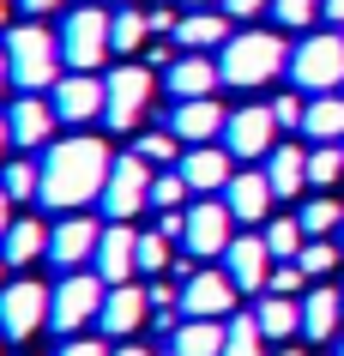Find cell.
Segmentation results:
<instances>
[{"label": "cell", "instance_id": "9a60e30c", "mask_svg": "<svg viewBox=\"0 0 344 356\" xmlns=\"http://www.w3.org/2000/svg\"><path fill=\"white\" fill-rule=\"evenodd\" d=\"M97 242H103V218H60L49 229V266L55 272H79V266L97 260Z\"/></svg>", "mask_w": 344, "mask_h": 356}, {"label": "cell", "instance_id": "6f0895ef", "mask_svg": "<svg viewBox=\"0 0 344 356\" xmlns=\"http://www.w3.org/2000/svg\"><path fill=\"white\" fill-rule=\"evenodd\" d=\"M0 272H6V260H0ZM0 284H6V278H0Z\"/></svg>", "mask_w": 344, "mask_h": 356}, {"label": "cell", "instance_id": "4fadbf2b", "mask_svg": "<svg viewBox=\"0 0 344 356\" xmlns=\"http://www.w3.org/2000/svg\"><path fill=\"white\" fill-rule=\"evenodd\" d=\"M49 103H55L60 127H85V121H103L109 91H103V79H97V73H60L55 91H49Z\"/></svg>", "mask_w": 344, "mask_h": 356}, {"label": "cell", "instance_id": "ab89813d", "mask_svg": "<svg viewBox=\"0 0 344 356\" xmlns=\"http://www.w3.org/2000/svg\"><path fill=\"white\" fill-rule=\"evenodd\" d=\"M338 260H344V248H338V242H326V236H314V242L302 248V260H296V266H302L308 278H326Z\"/></svg>", "mask_w": 344, "mask_h": 356}, {"label": "cell", "instance_id": "5bb4252c", "mask_svg": "<svg viewBox=\"0 0 344 356\" xmlns=\"http://www.w3.org/2000/svg\"><path fill=\"white\" fill-rule=\"evenodd\" d=\"M6 127H13V145H55L60 133V115L55 103H49V91H19L13 103H6Z\"/></svg>", "mask_w": 344, "mask_h": 356}, {"label": "cell", "instance_id": "f6af8a7d", "mask_svg": "<svg viewBox=\"0 0 344 356\" xmlns=\"http://www.w3.org/2000/svg\"><path fill=\"white\" fill-rule=\"evenodd\" d=\"M60 356H115V350H103L97 338H67V344H60Z\"/></svg>", "mask_w": 344, "mask_h": 356}, {"label": "cell", "instance_id": "681fc988", "mask_svg": "<svg viewBox=\"0 0 344 356\" xmlns=\"http://www.w3.org/2000/svg\"><path fill=\"white\" fill-rule=\"evenodd\" d=\"M6 85H13V60H6V49H0V97H6Z\"/></svg>", "mask_w": 344, "mask_h": 356}, {"label": "cell", "instance_id": "b9f144b4", "mask_svg": "<svg viewBox=\"0 0 344 356\" xmlns=\"http://www.w3.org/2000/svg\"><path fill=\"white\" fill-rule=\"evenodd\" d=\"M272 115H278V127H302V115H308V97H296V91L272 97Z\"/></svg>", "mask_w": 344, "mask_h": 356}, {"label": "cell", "instance_id": "d6986e66", "mask_svg": "<svg viewBox=\"0 0 344 356\" xmlns=\"http://www.w3.org/2000/svg\"><path fill=\"white\" fill-rule=\"evenodd\" d=\"M224 272H229V284H236L242 296H260L266 278H272V248H266V236H236V242L224 248Z\"/></svg>", "mask_w": 344, "mask_h": 356}, {"label": "cell", "instance_id": "6da1fadb", "mask_svg": "<svg viewBox=\"0 0 344 356\" xmlns=\"http://www.w3.org/2000/svg\"><path fill=\"white\" fill-rule=\"evenodd\" d=\"M115 169V151L97 133H67L55 145H42V188L37 206L42 211H85L103 200V181Z\"/></svg>", "mask_w": 344, "mask_h": 356}, {"label": "cell", "instance_id": "f1b7e54d", "mask_svg": "<svg viewBox=\"0 0 344 356\" xmlns=\"http://www.w3.org/2000/svg\"><path fill=\"white\" fill-rule=\"evenodd\" d=\"M254 320H260V332H266V344H278V338L302 332V296H260L254 302Z\"/></svg>", "mask_w": 344, "mask_h": 356}, {"label": "cell", "instance_id": "60d3db41", "mask_svg": "<svg viewBox=\"0 0 344 356\" xmlns=\"http://www.w3.org/2000/svg\"><path fill=\"white\" fill-rule=\"evenodd\" d=\"M302 284H308V272L296 260H272V278H266L272 296H302Z\"/></svg>", "mask_w": 344, "mask_h": 356}, {"label": "cell", "instance_id": "484cf974", "mask_svg": "<svg viewBox=\"0 0 344 356\" xmlns=\"http://www.w3.org/2000/svg\"><path fill=\"white\" fill-rule=\"evenodd\" d=\"M224 326L229 320H175L170 356H224Z\"/></svg>", "mask_w": 344, "mask_h": 356}, {"label": "cell", "instance_id": "e0dca14e", "mask_svg": "<svg viewBox=\"0 0 344 356\" xmlns=\"http://www.w3.org/2000/svg\"><path fill=\"white\" fill-rule=\"evenodd\" d=\"M224 121L229 115L218 109V97H181L163 127H170L181 145H218V139H224Z\"/></svg>", "mask_w": 344, "mask_h": 356}, {"label": "cell", "instance_id": "7c38bea8", "mask_svg": "<svg viewBox=\"0 0 344 356\" xmlns=\"http://www.w3.org/2000/svg\"><path fill=\"white\" fill-rule=\"evenodd\" d=\"M236 284H229L224 266H193L188 278H181V314L188 320H224L236 314Z\"/></svg>", "mask_w": 344, "mask_h": 356}, {"label": "cell", "instance_id": "ee69618b", "mask_svg": "<svg viewBox=\"0 0 344 356\" xmlns=\"http://www.w3.org/2000/svg\"><path fill=\"white\" fill-rule=\"evenodd\" d=\"M145 67H151V73H157V67H163V73H170V67H175V49H170V37L145 42Z\"/></svg>", "mask_w": 344, "mask_h": 356}, {"label": "cell", "instance_id": "277c9868", "mask_svg": "<svg viewBox=\"0 0 344 356\" xmlns=\"http://www.w3.org/2000/svg\"><path fill=\"white\" fill-rule=\"evenodd\" d=\"M290 85L302 97L344 91V31H308L290 49Z\"/></svg>", "mask_w": 344, "mask_h": 356}, {"label": "cell", "instance_id": "83f0119b", "mask_svg": "<svg viewBox=\"0 0 344 356\" xmlns=\"http://www.w3.org/2000/svg\"><path fill=\"white\" fill-rule=\"evenodd\" d=\"M266 181H272V193H278V200H296V193L308 188V151H302V145H272Z\"/></svg>", "mask_w": 344, "mask_h": 356}, {"label": "cell", "instance_id": "ac0fdd59", "mask_svg": "<svg viewBox=\"0 0 344 356\" xmlns=\"http://www.w3.org/2000/svg\"><path fill=\"white\" fill-rule=\"evenodd\" d=\"M151 320V290L145 284H109V296H103V314H97V326L109 338H133L139 326Z\"/></svg>", "mask_w": 344, "mask_h": 356}, {"label": "cell", "instance_id": "74e56055", "mask_svg": "<svg viewBox=\"0 0 344 356\" xmlns=\"http://www.w3.org/2000/svg\"><path fill=\"white\" fill-rule=\"evenodd\" d=\"M308 181L314 188H332V181H344V145H314L308 151Z\"/></svg>", "mask_w": 344, "mask_h": 356}, {"label": "cell", "instance_id": "ffe728a7", "mask_svg": "<svg viewBox=\"0 0 344 356\" xmlns=\"http://www.w3.org/2000/svg\"><path fill=\"white\" fill-rule=\"evenodd\" d=\"M218 200L229 206V218H236V224H266L278 193H272L266 169H236V175H229V188L218 193Z\"/></svg>", "mask_w": 344, "mask_h": 356}, {"label": "cell", "instance_id": "f35d334b", "mask_svg": "<svg viewBox=\"0 0 344 356\" xmlns=\"http://www.w3.org/2000/svg\"><path fill=\"white\" fill-rule=\"evenodd\" d=\"M326 0H272V19H278V31H308V24L320 19Z\"/></svg>", "mask_w": 344, "mask_h": 356}, {"label": "cell", "instance_id": "f907efd6", "mask_svg": "<svg viewBox=\"0 0 344 356\" xmlns=\"http://www.w3.org/2000/svg\"><path fill=\"white\" fill-rule=\"evenodd\" d=\"M6 145H13V127H6V115H0V163H6Z\"/></svg>", "mask_w": 344, "mask_h": 356}, {"label": "cell", "instance_id": "8d00e7d4", "mask_svg": "<svg viewBox=\"0 0 344 356\" xmlns=\"http://www.w3.org/2000/svg\"><path fill=\"white\" fill-rule=\"evenodd\" d=\"M193 200V188L181 181V169H157V181H151V211H181Z\"/></svg>", "mask_w": 344, "mask_h": 356}, {"label": "cell", "instance_id": "836d02e7", "mask_svg": "<svg viewBox=\"0 0 344 356\" xmlns=\"http://www.w3.org/2000/svg\"><path fill=\"white\" fill-rule=\"evenodd\" d=\"M0 188H6V200H13V206L37 200V188H42V163H31V157H19V163H0Z\"/></svg>", "mask_w": 344, "mask_h": 356}, {"label": "cell", "instance_id": "603a6c76", "mask_svg": "<svg viewBox=\"0 0 344 356\" xmlns=\"http://www.w3.org/2000/svg\"><path fill=\"white\" fill-rule=\"evenodd\" d=\"M175 42H181V49H193V55L224 49V42H229V13H224V6H193V13H181Z\"/></svg>", "mask_w": 344, "mask_h": 356}, {"label": "cell", "instance_id": "30bf717a", "mask_svg": "<svg viewBox=\"0 0 344 356\" xmlns=\"http://www.w3.org/2000/svg\"><path fill=\"white\" fill-rule=\"evenodd\" d=\"M278 133L284 127H278L272 103H242V109H229V121H224V151L236 163H254V157H272Z\"/></svg>", "mask_w": 344, "mask_h": 356}, {"label": "cell", "instance_id": "8992f818", "mask_svg": "<svg viewBox=\"0 0 344 356\" xmlns=\"http://www.w3.org/2000/svg\"><path fill=\"white\" fill-rule=\"evenodd\" d=\"M151 181H157V169L139 151H121L115 169H109V181H103V200H97L103 224H133L139 211H151Z\"/></svg>", "mask_w": 344, "mask_h": 356}, {"label": "cell", "instance_id": "52a82bcc", "mask_svg": "<svg viewBox=\"0 0 344 356\" xmlns=\"http://www.w3.org/2000/svg\"><path fill=\"white\" fill-rule=\"evenodd\" d=\"M103 91H109V109H103V127L115 133H133L145 115H151V97H157V73L145 60H121L115 73H103Z\"/></svg>", "mask_w": 344, "mask_h": 356}, {"label": "cell", "instance_id": "7dc6e473", "mask_svg": "<svg viewBox=\"0 0 344 356\" xmlns=\"http://www.w3.org/2000/svg\"><path fill=\"white\" fill-rule=\"evenodd\" d=\"M320 19H326V24H344V0H326V6H320Z\"/></svg>", "mask_w": 344, "mask_h": 356}, {"label": "cell", "instance_id": "11a10c76", "mask_svg": "<svg viewBox=\"0 0 344 356\" xmlns=\"http://www.w3.org/2000/svg\"><path fill=\"white\" fill-rule=\"evenodd\" d=\"M115 6H139V0H115Z\"/></svg>", "mask_w": 344, "mask_h": 356}, {"label": "cell", "instance_id": "7bdbcfd3", "mask_svg": "<svg viewBox=\"0 0 344 356\" xmlns=\"http://www.w3.org/2000/svg\"><path fill=\"white\" fill-rule=\"evenodd\" d=\"M224 13H229L236 24H254L260 13H272V0H224Z\"/></svg>", "mask_w": 344, "mask_h": 356}, {"label": "cell", "instance_id": "3957f363", "mask_svg": "<svg viewBox=\"0 0 344 356\" xmlns=\"http://www.w3.org/2000/svg\"><path fill=\"white\" fill-rule=\"evenodd\" d=\"M0 49H6V60H13V85H19V91H55V79L67 73V60H60V37L42 19L6 24Z\"/></svg>", "mask_w": 344, "mask_h": 356}, {"label": "cell", "instance_id": "5b68a950", "mask_svg": "<svg viewBox=\"0 0 344 356\" xmlns=\"http://www.w3.org/2000/svg\"><path fill=\"white\" fill-rule=\"evenodd\" d=\"M109 55H115V13L73 6L60 19V60H67V73H103Z\"/></svg>", "mask_w": 344, "mask_h": 356}, {"label": "cell", "instance_id": "d4e9b609", "mask_svg": "<svg viewBox=\"0 0 344 356\" xmlns=\"http://www.w3.org/2000/svg\"><path fill=\"white\" fill-rule=\"evenodd\" d=\"M338 326H344V290H332V284L308 290L302 296V332L326 344V338H338Z\"/></svg>", "mask_w": 344, "mask_h": 356}, {"label": "cell", "instance_id": "4dcf8cb0", "mask_svg": "<svg viewBox=\"0 0 344 356\" xmlns=\"http://www.w3.org/2000/svg\"><path fill=\"white\" fill-rule=\"evenodd\" d=\"M145 42H151V13H139V6H121V13H115V55L133 60Z\"/></svg>", "mask_w": 344, "mask_h": 356}, {"label": "cell", "instance_id": "680465c9", "mask_svg": "<svg viewBox=\"0 0 344 356\" xmlns=\"http://www.w3.org/2000/svg\"><path fill=\"white\" fill-rule=\"evenodd\" d=\"M338 356H344V338H338Z\"/></svg>", "mask_w": 344, "mask_h": 356}, {"label": "cell", "instance_id": "4316f807", "mask_svg": "<svg viewBox=\"0 0 344 356\" xmlns=\"http://www.w3.org/2000/svg\"><path fill=\"white\" fill-rule=\"evenodd\" d=\"M302 133L314 145H344V91H326V97H308V115H302Z\"/></svg>", "mask_w": 344, "mask_h": 356}, {"label": "cell", "instance_id": "9c48e42d", "mask_svg": "<svg viewBox=\"0 0 344 356\" xmlns=\"http://www.w3.org/2000/svg\"><path fill=\"white\" fill-rule=\"evenodd\" d=\"M49 302H55V290L37 284V278L0 284V338H13V344L37 338L42 326H49Z\"/></svg>", "mask_w": 344, "mask_h": 356}, {"label": "cell", "instance_id": "7402d4cb", "mask_svg": "<svg viewBox=\"0 0 344 356\" xmlns=\"http://www.w3.org/2000/svg\"><path fill=\"white\" fill-rule=\"evenodd\" d=\"M163 79H170V97H175V103H181V97H218V85H224V67H218L211 55H193V49H181V55H175V67H170Z\"/></svg>", "mask_w": 344, "mask_h": 356}, {"label": "cell", "instance_id": "d590c367", "mask_svg": "<svg viewBox=\"0 0 344 356\" xmlns=\"http://www.w3.org/2000/svg\"><path fill=\"white\" fill-rule=\"evenodd\" d=\"M170 260H175V242L163 229H145V236H139V278H163Z\"/></svg>", "mask_w": 344, "mask_h": 356}, {"label": "cell", "instance_id": "f546056e", "mask_svg": "<svg viewBox=\"0 0 344 356\" xmlns=\"http://www.w3.org/2000/svg\"><path fill=\"white\" fill-rule=\"evenodd\" d=\"M266 248H272V260H302V248H308V229L302 218H266Z\"/></svg>", "mask_w": 344, "mask_h": 356}, {"label": "cell", "instance_id": "ba28073f", "mask_svg": "<svg viewBox=\"0 0 344 356\" xmlns=\"http://www.w3.org/2000/svg\"><path fill=\"white\" fill-rule=\"evenodd\" d=\"M103 296H109V284L97 278V272H60L55 302H49V332L79 338L97 314H103Z\"/></svg>", "mask_w": 344, "mask_h": 356}, {"label": "cell", "instance_id": "1f68e13d", "mask_svg": "<svg viewBox=\"0 0 344 356\" xmlns=\"http://www.w3.org/2000/svg\"><path fill=\"white\" fill-rule=\"evenodd\" d=\"M133 151H139L151 169H175V163H181V139H175L170 127H145V133H133Z\"/></svg>", "mask_w": 344, "mask_h": 356}, {"label": "cell", "instance_id": "8fae6325", "mask_svg": "<svg viewBox=\"0 0 344 356\" xmlns=\"http://www.w3.org/2000/svg\"><path fill=\"white\" fill-rule=\"evenodd\" d=\"M236 242V218H229V206L211 193V200H188V236H181V248H188L193 260H224V248Z\"/></svg>", "mask_w": 344, "mask_h": 356}, {"label": "cell", "instance_id": "816d5d0a", "mask_svg": "<svg viewBox=\"0 0 344 356\" xmlns=\"http://www.w3.org/2000/svg\"><path fill=\"white\" fill-rule=\"evenodd\" d=\"M115 356H157V350H145V344H121Z\"/></svg>", "mask_w": 344, "mask_h": 356}, {"label": "cell", "instance_id": "2e32d148", "mask_svg": "<svg viewBox=\"0 0 344 356\" xmlns=\"http://www.w3.org/2000/svg\"><path fill=\"white\" fill-rule=\"evenodd\" d=\"M91 272L103 284H133L139 278V229L133 224H103V242H97Z\"/></svg>", "mask_w": 344, "mask_h": 356}, {"label": "cell", "instance_id": "bcb514c9", "mask_svg": "<svg viewBox=\"0 0 344 356\" xmlns=\"http://www.w3.org/2000/svg\"><path fill=\"white\" fill-rule=\"evenodd\" d=\"M24 13H31V19H49V13H60V0H19Z\"/></svg>", "mask_w": 344, "mask_h": 356}, {"label": "cell", "instance_id": "e575fe53", "mask_svg": "<svg viewBox=\"0 0 344 356\" xmlns=\"http://www.w3.org/2000/svg\"><path fill=\"white\" fill-rule=\"evenodd\" d=\"M296 218H302L308 242H314V236H326V229H344V206L332 200V193H314V200H308V206L296 211Z\"/></svg>", "mask_w": 344, "mask_h": 356}, {"label": "cell", "instance_id": "db71d44e", "mask_svg": "<svg viewBox=\"0 0 344 356\" xmlns=\"http://www.w3.org/2000/svg\"><path fill=\"white\" fill-rule=\"evenodd\" d=\"M175 6H188V13H193V6H224V0H175Z\"/></svg>", "mask_w": 344, "mask_h": 356}, {"label": "cell", "instance_id": "f5cc1de1", "mask_svg": "<svg viewBox=\"0 0 344 356\" xmlns=\"http://www.w3.org/2000/svg\"><path fill=\"white\" fill-rule=\"evenodd\" d=\"M13 6H19V0H0V31L13 24Z\"/></svg>", "mask_w": 344, "mask_h": 356}, {"label": "cell", "instance_id": "44dd1931", "mask_svg": "<svg viewBox=\"0 0 344 356\" xmlns=\"http://www.w3.org/2000/svg\"><path fill=\"white\" fill-rule=\"evenodd\" d=\"M229 163H236V157H229L224 145H188L175 169H181V181H188L199 200H211V193H224V188H229V175H236Z\"/></svg>", "mask_w": 344, "mask_h": 356}, {"label": "cell", "instance_id": "cb8c5ba5", "mask_svg": "<svg viewBox=\"0 0 344 356\" xmlns=\"http://www.w3.org/2000/svg\"><path fill=\"white\" fill-rule=\"evenodd\" d=\"M49 229H55V224H42L37 211H31V218H13V229L0 236V260H6V266H37V260H49Z\"/></svg>", "mask_w": 344, "mask_h": 356}, {"label": "cell", "instance_id": "9f6ffc18", "mask_svg": "<svg viewBox=\"0 0 344 356\" xmlns=\"http://www.w3.org/2000/svg\"><path fill=\"white\" fill-rule=\"evenodd\" d=\"M278 356H302V350H278Z\"/></svg>", "mask_w": 344, "mask_h": 356}, {"label": "cell", "instance_id": "c3c4849f", "mask_svg": "<svg viewBox=\"0 0 344 356\" xmlns=\"http://www.w3.org/2000/svg\"><path fill=\"white\" fill-rule=\"evenodd\" d=\"M13 229V200H6V188H0V236Z\"/></svg>", "mask_w": 344, "mask_h": 356}, {"label": "cell", "instance_id": "d6a6232c", "mask_svg": "<svg viewBox=\"0 0 344 356\" xmlns=\"http://www.w3.org/2000/svg\"><path fill=\"white\" fill-rule=\"evenodd\" d=\"M224 356H272V350H266V332H260V320H254V314H229V326H224Z\"/></svg>", "mask_w": 344, "mask_h": 356}, {"label": "cell", "instance_id": "7a4b0ae2", "mask_svg": "<svg viewBox=\"0 0 344 356\" xmlns=\"http://www.w3.org/2000/svg\"><path fill=\"white\" fill-rule=\"evenodd\" d=\"M218 67H224L229 91H260L278 73H290V42L278 31H229V42L218 49Z\"/></svg>", "mask_w": 344, "mask_h": 356}]
</instances>
